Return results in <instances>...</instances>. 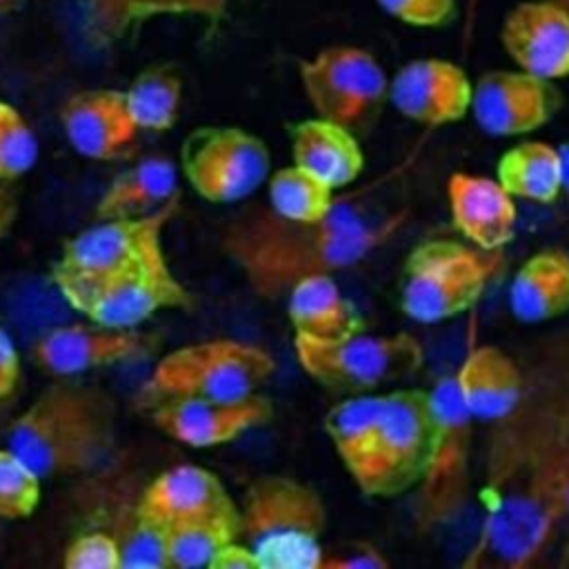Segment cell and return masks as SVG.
<instances>
[{"label": "cell", "instance_id": "6da1fadb", "mask_svg": "<svg viewBox=\"0 0 569 569\" xmlns=\"http://www.w3.org/2000/svg\"><path fill=\"white\" fill-rule=\"evenodd\" d=\"M496 425L482 487V527L469 565L487 560L525 569L560 536V400H522Z\"/></svg>", "mask_w": 569, "mask_h": 569}, {"label": "cell", "instance_id": "7a4b0ae2", "mask_svg": "<svg viewBox=\"0 0 569 569\" xmlns=\"http://www.w3.org/2000/svg\"><path fill=\"white\" fill-rule=\"evenodd\" d=\"M398 222V216L367 220L342 204L320 222H293L267 204L231 220L220 247L256 296L278 300L307 278L358 264L387 242Z\"/></svg>", "mask_w": 569, "mask_h": 569}, {"label": "cell", "instance_id": "3957f363", "mask_svg": "<svg viewBox=\"0 0 569 569\" xmlns=\"http://www.w3.org/2000/svg\"><path fill=\"white\" fill-rule=\"evenodd\" d=\"M116 433L118 405L109 391L58 378L11 422L7 445L47 480L100 467L116 447Z\"/></svg>", "mask_w": 569, "mask_h": 569}, {"label": "cell", "instance_id": "277c9868", "mask_svg": "<svg viewBox=\"0 0 569 569\" xmlns=\"http://www.w3.org/2000/svg\"><path fill=\"white\" fill-rule=\"evenodd\" d=\"M240 540L262 569H318L325 547L327 505L307 482L282 476H256L240 500Z\"/></svg>", "mask_w": 569, "mask_h": 569}, {"label": "cell", "instance_id": "5b68a950", "mask_svg": "<svg viewBox=\"0 0 569 569\" xmlns=\"http://www.w3.org/2000/svg\"><path fill=\"white\" fill-rule=\"evenodd\" d=\"M502 264V251L467 240L429 238L405 258L400 309L420 325H440L480 302Z\"/></svg>", "mask_w": 569, "mask_h": 569}, {"label": "cell", "instance_id": "8992f818", "mask_svg": "<svg viewBox=\"0 0 569 569\" xmlns=\"http://www.w3.org/2000/svg\"><path fill=\"white\" fill-rule=\"evenodd\" d=\"M276 371L271 353L238 338H209L164 353L140 389L142 407L167 398L233 400L258 393Z\"/></svg>", "mask_w": 569, "mask_h": 569}, {"label": "cell", "instance_id": "52a82bcc", "mask_svg": "<svg viewBox=\"0 0 569 569\" xmlns=\"http://www.w3.org/2000/svg\"><path fill=\"white\" fill-rule=\"evenodd\" d=\"M431 431L413 491V522L420 533L451 525L471 489L476 420L462 407L453 378L442 376L431 389Z\"/></svg>", "mask_w": 569, "mask_h": 569}, {"label": "cell", "instance_id": "ba28073f", "mask_svg": "<svg viewBox=\"0 0 569 569\" xmlns=\"http://www.w3.org/2000/svg\"><path fill=\"white\" fill-rule=\"evenodd\" d=\"M58 293L82 318L113 327H140L160 311L191 305L187 287L171 269L164 240L109 273L62 287Z\"/></svg>", "mask_w": 569, "mask_h": 569}, {"label": "cell", "instance_id": "9c48e42d", "mask_svg": "<svg viewBox=\"0 0 569 569\" xmlns=\"http://www.w3.org/2000/svg\"><path fill=\"white\" fill-rule=\"evenodd\" d=\"M293 353L313 382L347 396L371 393L411 376L422 365V345L407 331H356L340 338L293 336Z\"/></svg>", "mask_w": 569, "mask_h": 569}, {"label": "cell", "instance_id": "30bf717a", "mask_svg": "<svg viewBox=\"0 0 569 569\" xmlns=\"http://www.w3.org/2000/svg\"><path fill=\"white\" fill-rule=\"evenodd\" d=\"M298 73L313 113L353 133L371 127L389 102V76L378 58L362 47H327L302 60Z\"/></svg>", "mask_w": 569, "mask_h": 569}, {"label": "cell", "instance_id": "8fae6325", "mask_svg": "<svg viewBox=\"0 0 569 569\" xmlns=\"http://www.w3.org/2000/svg\"><path fill=\"white\" fill-rule=\"evenodd\" d=\"M180 173L211 204L249 198L271 176V156L262 138L231 124L193 129L180 147Z\"/></svg>", "mask_w": 569, "mask_h": 569}, {"label": "cell", "instance_id": "7c38bea8", "mask_svg": "<svg viewBox=\"0 0 569 569\" xmlns=\"http://www.w3.org/2000/svg\"><path fill=\"white\" fill-rule=\"evenodd\" d=\"M431 431V391L402 387L382 393L380 433L369 498H396L420 478Z\"/></svg>", "mask_w": 569, "mask_h": 569}, {"label": "cell", "instance_id": "4fadbf2b", "mask_svg": "<svg viewBox=\"0 0 569 569\" xmlns=\"http://www.w3.org/2000/svg\"><path fill=\"white\" fill-rule=\"evenodd\" d=\"M158 338L138 327L102 322H69L44 329L31 342V362L56 378H76L87 371L118 367L149 358Z\"/></svg>", "mask_w": 569, "mask_h": 569}, {"label": "cell", "instance_id": "5bb4252c", "mask_svg": "<svg viewBox=\"0 0 569 569\" xmlns=\"http://www.w3.org/2000/svg\"><path fill=\"white\" fill-rule=\"evenodd\" d=\"M178 209V198L144 218L96 220V224L71 236L51 267L56 289L96 280L118 264L136 258L164 240V227Z\"/></svg>", "mask_w": 569, "mask_h": 569}, {"label": "cell", "instance_id": "9a60e30c", "mask_svg": "<svg viewBox=\"0 0 569 569\" xmlns=\"http://www.w3.org/2000/svg\"><path fill=\"white\" fill-rule=\"evenodd\" d=\"M562 107L553 80L522 69H491L473 82L471 118L491 138H516L542 129Z\"/></svg>", "mask_w": 569, "mask_h": 569}, {"label": "cell", "instance_id": "2e32d148", "mask_svg": "<svg viewBox=\"0 0 569 569\" xmlns=\"http://www.w3.org/2000/svg\"><path fill=\"white\" fill-rule=\"evenodd\" d=\"M151 425L193 449L229 445L244 433L260 429L273 416V402L264 393L247 398H167L144 407Z\"/></svg>", "mask_w": 569, "mask_h": 569}, {"label": "cell", "instance_id": "e0dca14e", "mask_svg": "<svg viewBox=\"0 0 569 569\" xmlns=\"http://www.w3.org/2000/svg\"><path fill=\"white\" fill-rule=\"evenodd\" d=\"M473 82L467 71L445 58H413L389 78V102L409 122L447 127L471 109Z\"/></svg>", "mask_w": 569, "mask_h": 569}, {"label": "cell", "instance_id": "ac0fdd59", "mask_svg": "<svg viewBox=\"0 0 569 569\" xmlns=\"http://www.w3.org/2000/svg\"><path fill=\"white\" fill-rule=\"evenodd\" d=\"M500 44L511 62L533 76H569V13L553 0H522L500 24Z\"/></svg>", "mask_w": 569, "mask_h": 569}, {"label": "cell", "instance_id": "d6986e66", "mask_svg": "<svg viewBox=\"0 0 569 569\" xmlns=\"http://www.w3.org/2000/svg\"><path fill=\"white\" fill-rule=\"evenodd\" d=\"M60 124L76 153L100 162L122 158L140 133L124 91L118 89H84L69 96L60 109Z\"/></svg>", "mask_w": 569, "mask_h": 569}, {"label": "cell", "instance_id": "ffe728a7", "mask_svg": "<svg viewBox=\"0 0 569 569\" xmlns=\"http://www.w3.org/2000/svg\"><path fill=\"white\" fill-rule=\"evenodd\" d=\"M222 480L196 465H178L156 476L136 502L138 520L158 538L169 527L233 507Z\"/></svg>", "mask_w": 569, "mask_h": 569}, {"label": "cell", "instance_id": "44dd1931", "mask_svg": "<svg viewBox=\"0 0 569 569\" xmlns=\"http://www.w3.org/2000/svg\"><path fill=\"white\" fill-rule=\"evenodd\" d=\"M447 207L462 240L502 251L516 236V198L491 176L456 171L447 180Z\"/></svg>", "mask_w": 569, "mask_h": 569}, {"label": "cell", "instance_id": "7402d4cb", "mask_svg": "<svg viewBox=\"0 0 569 569\" xmlns=\"http://www.w3.org/2000/svg\"><path fill=\"white\" fill-rule=\"evenodd\" d=\"M451 378L462 407L476 422L496 425L505 420L525 396L518 365L496 345H473Z\"/></svg>", "mask_w": 569, "mask_h": 569}, {"label": "cell", "instance_id": "603a6c76", "mask_svg": "<svg viewBox=\"0 0 569 569\" xmlns=\"http://www.w3.org/2000/svg\"><path fill=\"white\" fill-rule=\"evenodd\" d=\"M231 0H76L82 38L109 49L160 16H196L216 27Z\"/></svg>", "mask_w": 569, "mask_h": 569}, {"label": "cell", "instance_id": "cb8c5ba5", "mask_svg": "<svg viewBox=\"0 0 569 569\" xmlns=\"http://www.w3.org/2000/svg\"><path fill=\"white\" fill-rule=\"evenodd\" d=\"M380 411L382 393H353L336 402L325 416V433L345 471L365 496L376 469Z\"/></svg>", "mask_w": 569, "mask_h": 569}, {"label": "cell", "instance_id": "d4e9b609", "mask_svg": "<svg viewBox=\"0 0 569 569\" xmlns=\"http://www.w3.org/2000/svg\"><path fill=\"white\" fill-rule=\"evenodd\" d=\"M507 307L525 325L565 316L569 311V251L545 247L531 253L509 282Z\"/></svg>", "mask_w": 569, "mask_h": 569}, {"label": "cell", "instance_id": "484cf974", "mask_svg": "<svg viewBox=\"0 0 569 569\" xmlns=\"http://www.w3.org/2000/svg\"><path fill=\"white\" fill-rule=\"evenodd\" d=\"M293 164L322 178L336 191L351 184L365 169L358 136L331 120L307 118L291 127Z\"/></svg>", "mask_w": 569, "mask_h": 569}, {"label": "cell", "instance_id": "4316f807", "mask_svg": "<svg viewBox=\"0 0 569 569\" xmlns=\"http://www.w3.org/2000/svg\"><path fill=\"white\" fill-rule=\"evenodd\" d=\"M178 173L173 160L151 156L122 169L100 193L93 218L122 220L144 218L178 198Z\"/></svg>", "mask_w": 569, "mask_h": 569}, {"label": "cell", "instance_id": "83f0119b", "mask_svg": "<svg viewBox=\"0 0 569 569\" xmlns=\"http://www.w3.org/2000/svg\"><path fill=\"white\" fill-rule=\"evenodd\" d=\"M287 316L293 336L340 338L362 331L360 316L342 296L336 276H316L296 284L287 296Z\"/></svg>", "mask_w": 569, "mask_h": 569}, {"label": "cell", "instance_id": "f1b7e54d", "mask_svg": "<svg viewBox=\"0 0 569 569\" xmlns=\"http://www.w3.org/2000/svg\"><path fill=\"white\" fill-rule=\"evenodd\" d=\"M493 178L516 200L533 204H549L565 191L558 147L545 140H522L509 147L498 158Z\"/></svg>", "mask_w": 569, "mask_h": 569}, {"label": "cell", "instance_id": "f546056e", "mask_svg": "<svg viewBox=\"0 0 569 569\" xmlns=\"http://www.w3.org/2000/svg\"><path fill=\"white\" fill-rule=\"evenodd\" d=\"M238 538H240L238 505L169 527L167 531L160 533L164 567H176V569L209 567L213 556L227 542Z\"/></svg>", "mask_w": 569, "mask_h": 569}, {"label": "cell", "instance_id": "4dcf8cb0", "mask_svg": "<svg viewBox=\"0 0 569 569\" xmlns=\"http://www.w3.org/2000/svg\"><path fill=\"white\" fill-rule=\"evenodd\" d=\"M267 200L278 216L293 222H320L338 207L336 189L293 162L267 178Z\"/></svg>", "mask_w": 569, "mask_h": 569}, {"label": "cell", "instance_id": "1f68e13d", "mask_svg": "<svg viewBox=\"0 0 569 569\" xmlns=\"http://www.w3.org/2000/svg\"><path fill=\"white\" fill-rule=\"evenodd\" d=\"M124 98L140 131L162 133L178 122L182 80L171 64H153L133 78Z\"/></svg>", "mask_w": 569, "mask_h": 569}, {"label": "cell", "instance_id": "d6a6232c", "mask_svg": "<svg viewBox=\"0 0 569 569\" xmlns=\"http://www.w3.org/2000/svg\"><path fill=\"white\" fill-rule=\"evenodd\" d=\"M42 480L18 451L0 447V520L29 518L40 505Z\"/></svg>", "mask_w": 569, "mask_h": 569}, {"label": "cell", "instance_id": "836d02e7", "mask_svg": "<svg viewBox=\"0 0 569 569\" xmlns=\"http://www.w3.org/2000/svg\"><path fill=\"white\" fill-rule=\"evenodd\" d=\"M38 138L24 116L0 100V182H16L38 162Z\"/></svg>", "mask_w": 569, "mask_h": 569}, {"label": "cell", "instance_id": "e575fe53", "mask_svg": "<svg viewBox=\"0 0 569 569\" xmlns=\"http://www.w3.org/2000/svg\"><path fill=\"white\" fill-rule=\"evenodd\" d=\"M62 565L67 569H120L122 547L109 531H84L67 545Z\"/></svg>", "mask_w": 569, "mask_h": 569}, {"label": "cell", "instance_id": "d590c367", "mask_svg": "<svg viewBox=\"0 0 569 569\" xmlns=\"http://www.w3.org/2000/svg\"><path fill=\"white\" fill-rule=\"evenodd\" d=\"M376 2L387 16L420 29L447 27L449 22H453L458 13L456 0H376Z\"/></svg>", "mask_w": 569, "mask_h": 569}, {"label": "cell", "instance_id": "8d00e7d4", "mask_svg": "<svg viewBox=\"0 0 569 569\" xmlns=\"http://www.w3.org/2000/svg\"><path fill=\"white\" fill-rule=\"evenodd\" d=\"M389 560L371 542H347L345 547L322 551L318 569H385Z\"/></svg>", "mask_w": 569, "mask_h": 569}, {"label": "cell", "instance_id": "74e56055", "mask_svg": "<svg viewBox=\"0 0 569 569\" xmlns=\"http://www.w3.org/2000/svg\"><path fill=\"white\" fill-rule=\"evenodd\" d=\"M560 473H562V525H560V553L569 560V396L560 400Z\"/></svg>", "mask_w": 569, "mask_h": 569}, {"label": "cell", "instance_id": "f35d334b", "mask_svg": "<svg viewBox=\"0 0 569 569\" xmlns=\"http://www.w3.org/2000/svg\"><path fill=\"white\" fill-rule=\"evenodd\" d=\"M22 376L20 353L9 338V333L0 327V409L11 402V398L18 393Z\"/></svg>", "mask_w": 569, "mask_h": 569}, {"label": "cell", "instance_id": "ab89813d", "mask_svg": "<svg viewBox=\"0 0 569 569\" xmlns=\"http://www.w3.org/2000/svg\"><path fill=\"white\" fill-rule=\"evenodd\" d=\"M209 569H262L256 551L244 545L240 538L227 542L211 560Z\"/></svg>", "mask_w": 569, "mask_h": 569}, {"label": "cell", "instance_id": "60d3db41", "mask_svg": "<svg viewBox=\"0 0 569 569\" xmlns=\"http://www.w3.org/2000/svg\"><path fill=\"white\" fill-rule=\"evenodd\" d=\"M18 196L11 182H0V240L7 238L18 220Z\"/></svg>", "mask_w": 569, "mask_h": 569}, {"label": "cell", "instance_id": "b9f144b4", "mask_svg": "<svg viewBox=\"0 0 569 569\" xmlns=\"http://www.w3.org/2000/svg\"><path fill=\"white\" fill-rule=\"evenodd\" d=\"M558 153L562 162V184H565V191L569 193V138L562 144H558Z\"/></svg>", "mask_w": 569, "mask_h": 569}, {"label": "cell", "instance_id": "7bdbcfd3", "mask_svg": "<svg viewBox=\"0 0 569 569\" xmlns=\"http://www.w3.org/2000/svg\"><path fill=\"white\" fill-rule=\"evenodd\" d=\"M20 4V0H0V16L9 13L11 9H16Z\"/></svg>", "mask_w": 569, "mask_h": 569}, {"label": "cell", "instance_id": "ee69618b", "mask_svg": "<svg viewBox=\"0 0 569 569\" xmlns=\"http://www.w3.org/2000/svg\"><path fill=\"white\" fill-rule=\"evenodd\" d=\"M553 2H558V4L569 13V0H553Z\"/></svg>", "mask_w": 569, "mask_h": 569}]
</instances>
